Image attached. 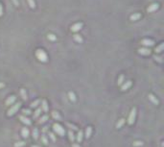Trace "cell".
Listing matches in <instances>:
<instances>
[{
	"label": "cell",
	"instance_id": "cell-1",
	"mask_svg": "<svg viewBox=\"0 0 164 147\" xmlns=\"http://www.w3.org/2000/svg\"><path fill=\"white\" fill-rule=\"evenodd\" d=\"M35 57H36V59H38L40 62H42V63H45V62L48 61L47 54L42 49H38L35 51Z\"/></svg>",
	"mask_w": 164,
	"mask_h": 147
},
{
	"label": "cell",
	"instance_id": "cell-2",
	"mask_svg": "<svg viewBox=\"0 0 164 147\" xmlns=\"http://www.w3.org/2000/svg\"><path fill=\"white\" fill-rule=\"evenodd\" d=\"M21 105H22V103L21 102H18V103H16V104H14V105H13L9 110H8V112H7V115L8 116H13L15 113H17V111L19 110V108L21 107Z\"/></svg>",
	"mask_w": 164,
	"mask_h": 147
},
{
	"label": "cell",
	"instance_id": "cell-3",
	"mask_svg": "<svg viewBox=\"0 0 164 147\" xmlns=\"http://www.w3.org/2000/svg\"><path fill=\"white\" fill-rule=\"evenodd\" d=\"M53 130H54V132L55 133H57L60 137H63L64 136V134H65V130H64V128L62 126V125H60V124H58V123H55L54 125H53Z\"/></svg>",
	"mask_w": 164,
	"mask_h": 147
},
{
	"label": "cell",
	"instance_id": "cell-4",
	"mask_svg": "<svg viewBox=\"0 0 164 147\" xmlns=\"http://www.w3.org/2000/svg\"><path fill=\"white\" fill-rule=\"evenodd\" d=\"M135 117H136V108H133L131 113H130L129 117H128V124L133 125L135 121Z\"/></svg>",
	"mask_w": 164,
	"mask_h": 147
},
{
	"label": "cell",
	"instance_id": "cell-5",
	"mask_svg": "<svg viewBox=\"0 0 164 147\" xmlns=\"http://www.w3.org/2000/svg\"><path fill=\"white\" fill-rule=\"evenodd\" d=\"M132 85H133V82H132L131 80L125 81V82L121 85V90H122V91H126L127 89H129V88L132 87Z\"/></svg>",
	"mask_w": 164,
	"mask_h": 147
},
{
	"label": "cell",
	"instance_id": "cell-6",
	"mask_svg": "<svg viewBox=\"0 0 164 147\" xmlns=\"http://www.w3.org/2000/svg\"><path fill=\"white\" fill-rule=\"evenodd\" d=\"M138 54L143 55V56H148L151 54V50L148 47H143V48H139L138 49Z\"/></svg>",
	"mask_w": 164,
	"mask_h": 147
},
{
	"label": "cell",
	"instance_id": "cell-7",
	"mask_svg": "<svg viewBox=\"0 0 164 147\" xmlns=\"http://www.w3.org/2000/svg\"><path fill=\"white\" fill-rule=\"evenodd\" d=\"M141 44L144 45L145 47H149V46H153L155 44V41L152 40H149V39H144L141 41Z\"/></svg>",
	"mask_w": 164,
	"mask_h": 147
},
{
	"label": "cell",
	"instance_id": "cell-8",
	"mask_svg": "<svg viewBox=\"0 0 164 147\" xmlns=\"http://www.w3.org/2000/svg\"><path fill=\"white\" fill-rule=\"evenodd\" d=\"M83 26H84V24L81 23V22H79V23H75V24H73V25L71 26L70 30H71L72 32H78V31H80V30L83 28Z\"/></svg>",
	"mask_w": 164,
	"mask_h": 147
},
{
	"label": "cell",
	"instance_id": "cell-9",
	"mask_svg": "<svg viewBox=\"0 0 164 147\" xmlns=\"http://www.w3.org/2000/svg\"><path fill=\"white\" fill-rule=\"evenodd\" d=\"M158 8H159V4H158V3H153V4L149 5V7L147 8V12H149V13H152V12H155V11H156V10H157Z\"/></svg>",
	"mask_w": 164,
	"mask_h": 147
},
{
	"label": "cell",
	"instance_id": "cell-10",
	"mask_svg": "<svg viewBox=\"0 0 164 147\" xmlns=\"http://www.w3.org/2000/svg\"><path fill=\"white\" fill-rule=\"evenodd\" d=\"M15 100H16V96L15 95H12V96L8 97V99L6 100L5 104H6V106H11V105H13L15 102Z\"/></svg>",
	"mask_w": 164,
	"mask_h": 147
},
{
	"label": "cell",
	"instance_id": "cell-11",
	"mask_svg": "<svg viewBox=\"0 0 164 147\" xmlns=\"http://www.w3.org/2000/svg\"><path fill=\"white\" fill-rule=\"evenodd\" d=\"M19 119L21 120V122L22 123H24L25 125H27V126H30L31 124H32V122H31V120L28 118V117H26V116H24V115H21V116H19Z\"/></svg>",
	"mask_w": 164,
	"mask_h": 147
},
{
	"label": "cell",
	"instance_id": "cell-12",
	"mask_svg": "<svg viewBox=\"0 0 164 147\" xmlns=\"http://www.w3.org/2000/svg\"><path fill=\"white\" fill-rule=\"evenodd\" d=\"M21 136L24 138H28L29 136H30V131L28 128H22V130H21Z\"/></svg>",
	"mask_w": 164,
	"mask_h": 147
},
{
	"label": "cell",
	"instance_id": "cell-13",
	"mask_svg": "<svg viewBox=\"0 0 164 147\" xmlns=\"http://www.w3.org/2000/svg\"><path fill=\"white\" fill-rule=\"evenodd\" d=\"M51 115H52V117H53L55 120H62V115H60L59 112L53 111V112L51 113Z\"/></svg>",
	"mask_w": 164,
	"mask_h": 147
},
{
	"label": "cell",
	"instance_id": "cell-14",
	"mask_svg": "<svg viewBox=\"0 0 164 147\" xmlns=\"http://www.w3.org/2000/svg\"><path fill=\"white\" fill-rule=\"evenodd\" d=\"M41 102V111H43V112H48V110H49V108H48V104H47V101L46 100H42V101H40Z\"/></svg>",
	"mask_w": 164,
	"mask_h": 147
},
{
	"label": "cell",
	"instance_id": "cell-15",
	"mask_svg": "<svg viewBox=\"0 0 164 147\" xmlns=\"http://www.w3.org/2000/svg\"><path fill=\"white\" fill-rule=\"evenodd\" d=\"M91 134H92V128H91L90 126H88L86 129H85V132H84V137L86 138H89L91 137Z\"/></svg>",
	"mask_w": 164,
	"mask_h": 147
},
{
	"label": "cell",
	"instance_id": "cell-16",
	"mask_svg": "<svg viewBox=\"0 0 164 147\" xmlns=\"http://www.w3.org/2000/svg\"><path fill=\"white\" fill-rule=\"evenodd\" d=\"M148 97H149V100H150L153 104H155V105H158V100L156 99V97H155V95H153V94H149Z\"/></svg>",
	"mask_w": 164,
	"mask_h": 147
},
{
	"label": "cell",
	"instance_id": "cell-17",
	"mask_svg": "<svg viewBox=\"0 0 164 147\" xmlns=\"http://www.w3.org/2000/svg\"><path fill=\"white\" fill-rule=\"evenodd\" d=\"M140 17H141V14L136 13V14H132V15L130 16V19L133 20V21H135V20H138Z\"/></svg>",
	"mask_w": 164,
	"mask_h": 147
},
{
	"label": "cell",
	"instance_id": "cell-18",
	"mask_svg": "<svg viewBox=\"0 0 164 147\" xmlns=\"http://www.w3.org/2000/svg\"><path fill=\"white\" fill-rule=\"evenodd\" d=\"M83 138H84V133L82 130L78 131V134H77V137H76V139L78 142H82L83 141Z\"/></svg>",
	"mask_w": 164,
	"mask_h": 147
},
{
	"label": "cell",
	"instance_id": "cell-19",
	"mask_svg": "<svg viewBox=\"0 0 164 147\" xmlns=\"http://www.w3.org/2000/svg\"><path fill=\"white\" fill-rule=\"evenodd\" d=\"M19 93H20V95H21L22 99H23L24 101H27L28 97H27V93H26V90H25L24 88H20V91H19Z\"/></svg>",
	"mask_w": 164,
	"mask_h": 147
},
{
	"label": "cell",
	"instance_id": "cell-20",
	"mask_svg": "<svg viewBox=\"0 0 164 147\" xmlns=\"http://www.w3.org/2000/svg\"><path fill=\"white\" fill-rule=\"evenodd\" d=\"M40 114H41V108H38L35 110V112L34 113V115H33V118H35V119H36L40 115Z\"/></svg>",
	"mask_w": 164,
	"mask_h": 147
},
{
	"label": "cell",
	"instance_id": "cell-21",
	"mask_svg": "<svg viewBox=\"0 0 164 147\" xmlns=\"http://www.w3.org/2000/svg\"><path fill=\"white\" fill-rule=\"evenodd\" d=\"M33 138L35 140H36L39 138V130H38V128H34V129H33Z\"/></svg>",
	"mask_w": 164,
	"mask_h": 147
},
{
	"label": "cell",
	"instance_id": "cell-22",
	"mask_svg": "<svg viewBox=\"0 0 164 147\" xmlns=\"http://www.w3.org/2000/svg\"><path fill=\"white\" fill-rule=\"evenodd\" d=\"M73 40H74L75 41H77V42H83V38L80 36V35H77V34H75L74 36H73Z\"/></svg>",
	"mask_w": 164,
	"mask_h": 147
},
{
	"label": "cell",
	"instance_id": "cell-23",
	"mask_svg": "<svg viewBox=\"0 0 164 147\" xmlns=\"http://www.w3.org/2000/svg\"><path fill=\"white\" fill-rule=\"evenodd\" d=\"M48 118H49L48 115H44L43 116H41V117L40 118V120H39L38 123H39V124H43V123H45V122L48 120Z\"/></svg>",
	"mask_w": 164,
	"mask_h": 147
},
{
	"label": "cell",
	"instance_id": "cell-24",
	"mask_svg": "<svg viewBox=\"0 0 164 147\" xmlns=\"http://www.w3.org/2000/svg\"><path fill=\"white\" fill-rule=\"evenodd\" d=\"M68 96H69V99L72 101V102H75L76 101V95L74 92H72V91H69L68 92Z\"/></svg>",
	"mask_w": 164,
	"mask_h": 147
},
{
	"label": "cell",
	"instance_id": "cell-25",
	"mask_svg": "<svg viewBox=\"0 0 164 147\" xmlns=\"http://www.w3.org/2000/svg\"><path fill=\"white\" fill-rule=\"evenodd\" d=\"M40 104V99H38V100H35V101L32 102V103L30 104V107H31V108H36V107H38Z\"/></svg>",
	"mask_w": 164,
	"mask_h": 147
},
{
	"label": "cell",
	"instance_id": "cell-26",
	"mask_svg": "<svg viewBox=\"0 0 164 147\" xmlns=\"http://www.w3.org/2000/svg\"><path fill=\"white\" fill-rule=\"evenodd\" d=\"M68 138H69V140L72 142V141H74V139H75V135L73 134V132L70 130V131H68Z\"/></svg>",
	"mask_w": 164,
	"mask_h": 147
},
{
	"label": "cell",
	"instance_id": "cell-27",
	"mask_svg": "<svg viewBox=\"0 0 164 147\" xmlns=\"http://www.w3.org/2000/svg\"><path fill=\"white\" fill-rule=\"evenodd\" d=\"M27 2H28V5L31 9H35V0H27Z\"/></svg>",
	"mask_w": 164,
	"mask_h": 147
},
{
	"label": "cell",
	"instance_id": "cell-28",
	"mask_svg": "<svg viewBox=\"0 0 164 147\" xmlns=\"http://www.w3.org/2000/svg\"><path fill=\"white\" fill-rule=\"evenodd\" d=\"M66 126L69 128L70 130H72V131H77V130H78V128H77L75 125L71 124V123H66Z\"/></svg>",
	"mask_w": 164,
	"mask_h": 147
},
{
	"label": "cell",
	"instance_id": "cell-29",
	"mask_svg": "<svg viewBox=\"0 0 164 147\" xmlns=\"http://www.w3.org/2000/svg\"><path fill=\"white\" fill-rule=\"evenodd\" d=\"M124 123H125V119H124V118L120 119V120L117 122V124H116V128H117V129H120V128L124 125Z\"/></svg>",
	"mask_w": 164,
	"mask_h": 147
},
{
	"label": "cell",
	"instance_id": "cell-30",
	"mask_svg": "<svg viewBox=\"0 0 164 147\" xmlns=\"http://www.w3.org/2000/svg\"><path fill=\"white\" fill-rule=\"evenodd\" d=\"M163 48H164V44H163V43H160V44L155 48V52H156V53H160V52L163 51Z\"/></svg>",
	"mask_w": 164,
	"mask_h": 147
},
{
	"label": "cell",
	"instance_id": "cell-31",
	"mask_svg": "<svg viewBox=\"0 0 164 147\" xmlns=\"http://www.w3.org/2000/svg\"><path fill=\"white\" fill-rule=\"evenodd\" d=\"M125 82V77H124V75H121L119 78H118V81H117V85L118 86H121L123 83Z\"/></svg>",
	"mask_w": 164,
	"mask_h": 147
},
{
	"label": "cell",
	"instance_id": "cell-32",
	"mask_svg": "<svg viewBox=\"0 0 164 147\" xmlns=\"http://www.w3.org/2000/svg\"><path fill=\"white\" fill-rule=\"evenodd\" d=\"M41 141L43 142V144H44V145H47V144H48V139H47V137H46L44 134L41 136Z\"/></svg>",
	"mask_w": 164,
	"mask_h": 147
},
{
	"label": "cell",
	"instance_id": "cell-33",
	"mask_svg": "<svg viewBox=\"0 0 164 147\" xmlns=\"http://www.w3.org/2000/svg\"><path fill=\"white\" fill-rule=\"evenodd\" d=\"M47 38H48V40H49V41H56V40H57L56 36L53 35V34H49Z\"/></svg>",
	"mask_w": 164,
	"mask_h": 147
},
{
	"label": "cell",
	"instance_id": "cell-34",
	"mask_svg": "<svg viewBox=\"0 0 164 147\" xmlns=\"http://www.w3.org/2000/svg\"><path fill=\"white\" fill-rule=\"evenodd\" d=\"M24 145H25V142L24 141H19V142L14 143V147H23Z\"/></svg>",
	"mask_w": 164,
	"mask_h": 147
},
{
	"label": "cell",
	"instance_id": "cell-35",
	"mask_svg": "<svg viewBox=\"0 0 164 147\" xmlns=\"http://www.w3.org/2000/svg\"><path fill=\"white\" fill-rule=\"evenodd\" d=\"M22 113L24 114V115H31V111H30V110L29 109H23L22 110Z\"/></svg>",
	"mask_w": 164,
	"mask_h": 147
},
{
	"label": "cell",
	"instance_id": "cell-36",
	"mask_svg": "<svg viewBox=\"0 0 164 147\" xmlns=\"http://www.w3.org/2000/svg\"><path fill=\"white\" fill-rule=\"evenodd\" d=\"M49 138H51L52 141H54V142L56 141V137H55V135H54L53 133H49Z\"/></svg>",
	"mask_w": 164,
	"mask_h": 147
},
{
	"label": "cell",
	"instance_id": "cell-37",
	"mask_svg": "<svg viewBox=\"0 0 164 147\" xmlns=\"http://www.w3.org/2000/svg\"><path fill=\"white\" fill-rule=\"evenodd\" d=\"M143 143L141 142V141H136V142H134L133 143V146H141Z\"/></svg>",
	"mask_w": 164,
	"mask_h": 147
},
{
	"label": "cell",
	"instance_id": "cell-38",
	"mask_svg": "<svg viewBox=\"0 0 164 147\" xmlns=\"http://www.w3.org/2000/svg\"><path fill=\"white\" fill-rule=\"evenodd\" d=\"M162 58H160V57H156V56H155V61H158L159 63H162V60H161Z\"/></svg>",
	"mask_w": 164,
	"mask_h": 147
},
{
	"label": "cell",
	"instance_id": "cell-39",
	"mask_svg": "<svg viewBox=\"0 0 164 147\" xmlns=\"http://www.w3.org/2000/svg\"><path fill=\"white\" fill-rule=\"evenodd\" d=\"M3 14V7H2V5L0 4V16H1Z\"/></svg>",
	"mask_w": 164,
	"mask_h": 147
},
{
	"label": "cell",
	"instance_id": "cell-40",
	"mask_svg": "<svg viewBox=\"0 0 164 147\" xmlns=\"http://www.w3.org/2000/svg\"><path fill=\"white\" fill-rule=\"evenodd\" d=\"M47 128H48V127H46V126H45V127H43V129H42V133H43V134H44V133L47 131Z\"/></svg>",
	"mask_w": 164,
	"mask_h": 147
},
{
	"label": "cell",
	"instance_id": "cell-41",
	"mask_svg": "<svg viewBox=\"0 0 164 147\" xmlns=\"http://www.w3.org/2000/svg\"><path fill=\"white\" fill-rule=\"evenodd\" d=\"M72 147H81L79 144H77V143H73L72 144Z\"/></svg>",
	"mask_w": 164,
	"mask_h": 147
},
{
	"label": "cell",
	"instance_id": "cell-42",
	"mask_svg": "<svg viewBox=\"0 0 164 147\" xmlns=\"http://www.w3.org/2000/svg\"><path fill=\"white\" fill-rule=\"evenodd\" d=\"M13 2H14V4H15V6H18V2L16 1V0H13Z\"/></svg>",
	"mask_w": 164,
	"mask_h": 147
},
{
	"label": "cell",
	"instance_id": "cell-43",
	"mask_svg": "<svg viewBox=\"0 0 164 147\" xmlns=\"http://www.w3.org/2000/svg\"><path fill=\"white\" fill-rule=\"evenodd\" d=\"M4 86H5V85H4L3 83H0V87H3Z\"/></svg>",
	"mask_w": 164,
	"mask_h": 147
},
{
	"label": "cell",
	"instance_id": "cell-44",
	"mask_svg": "<svg viewBox=\"0 0 164 147\" xmlns=\"http://www.w3.org/2000/svg\"><path fill=\"white\" fill-rule=\"evenodd\" d=\"M31 147H40V146H39V145H32Z\"/></svg>",
	"mask_w": 164,
	"mask_h": 147
}]
</instances>
